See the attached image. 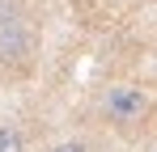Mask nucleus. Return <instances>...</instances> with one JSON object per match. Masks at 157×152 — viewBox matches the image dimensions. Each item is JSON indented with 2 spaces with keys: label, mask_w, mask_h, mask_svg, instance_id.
Returning <instances> with one entry per match:
<instances>
[{
  "label": "nucleus",
  "mask_w": 157,
  "mask_h": 152,
  "mask_svg": "<svg viewBox=\"0 0 157 152\" xmlns=\"http://www.w3.org/2000/svg\"><path fill=\"white\" fill-rule=\"evenodd\" d=\"M153 152H157V148H153Z\"/></svg>",
  "instance_id": "nucleus-5"
},
{
  "label": "nucleus",
  "mask_w": 157,
  "mask_h": 152,
  "mask_svg": "<svg viewBox=\"0 0 157 152\" xmlns=\"http://www.w3.org/2000/svg\"><path fill=\"white\" fill-rule=\"evenodd\" d=\"M106 114H110L115 123H140V118L149 114V97H144L136 85H115V89L106 93Z\"/></svg>",
  "instance_id": "nucleus-1"
},
{
  "label": "nucleus",
  "mask_w": 157,
  "mask_h": 152,
  "mask_svg": "<svg viewBox=\"0 0 157 152\" xmlns=\"http://www.w3.org/2000/svg\"><path fill=\"white\" fill-rule=\"evenodd\" d=\"M51 152H85V144H77V139H72V144H59V148H51Z\"/></svg>",
  "instance_id": "nucleus-4"
},
{
  "label": "nucleus",
  "mask_w": 157,
  "mask_h": 152,
  "mask_svg": "<svg viewBox=\"0 0 157 152\" xmlns=\"http://www.w3.org/2000/svg\"><path fill=\"white\" fill-rule=\"evenodd\" d=\"M30 51V38L17 25H0V59H21Z\"/></svg>",
  "instance_id": "nucleus-2"
},
{
  "label": "nucleus",
  "mask_w": 157,
  "mask_h": 152,
  "mask_svg": "<svg viewBox=\"0 0 157 152\" xmlns=\"http://www.w3.org/2000/svg\"><path fill=\"white\" fill-rule=\"evenodd\" d=\"M0 152H21V131L0 127Z\"/></svg>",
  "instance_id": "nucleus-3"
}]
</instances>
